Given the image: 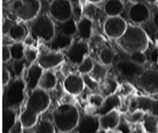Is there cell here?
<instances>
[{
    "mask_svg": "<svg viewBox=\"0 0 158 133\" xmlns=\"http://www.w3.org/2000/svg\"><path fill=\"white\" fill-rule=\"evenodd\" d=\"M12 58V53H11L10 46L3 45L2 46V62L6 63L10 61Z\"/></svg>",
    "mask_w": 158,
    "mask_h": 133,
    "instance_id": "cell-41",
    "label": "cell"
},
{
    "mask_svg": "<svg viewBox=\"0 0 158 133\" xmlns=\"http://www.w3.org/2000/svg\"><path fill=\"white\" fill-rule=\"evenodd\" d=\"M57 78L54 72L50 70H46L43 72L40 82L38 88L45 91H49L53 89L56 86Z\"/></svg>",
    "mask_w": 158,
    "mask_h": 133,
    "instance_id": "cell-23",
    "label": "cell"
},
{
    "mask_svg": "<svg viewBox=\"0 0 158 133\" xmlns=\"http://www.w3.org/2000/svg\"><path fill=\"white\" fill-rule=\"evenodd\" d=\"M102 0H90V2L94 3V4H96V3H99Z\"/></svg>",
    "mask_w": 158,
    "mask_h": 133,
    "instance_id": "cell-48",
    "label": "cell"
},
{
    "mask_svg": "<svg viewBox=\"0 0 158 133\" xmlns=\"http://www.w3.org/2000/svg\"><path fill=\"white\" fill-rule=\"evenodd\" d=\"M117 41L118 46L128 55L138 51L144 52L149 46L148 34L141 27L134 25H128L126 32Z\"/></svg>",
    "mask_w": 158,
    "mask_h": 133,
    "instance_id": "cell-2",
    "label": "cell"
},
{
    "mask_svg": "<svg viewBox=\"0 0 158 133\" xmlns=\"http://www.w3.org/2000/svg\"><path fill=\"white\" fill-rule=\"evenodd\" d=\"M116 73L127 83H134L143 72V66H140L128 59L119 60L114 65Z\"/></svg>",
    "mask_w": 158,
    "mask_h": 133,
    "instance_id": "cell-7",
    "label": "cell"
},
{
    "mask_svg": "<svg viewBox=\"0 0 158 133\" xmlns=\"http://www.w3.org/2000/svg\"><path fill=\"white\" fill-rule=\"evenodd\" d=\"M29 35L34 41H41L48 42L56 33L55 22L52 17L47 14H41L30 21Z\"/></svg>",
    "mask_w": 158,
    "mask_h": 133,
    "instance_id": "cell-4",
    "label": "cell"
},
{
    "mask_svg": "<svg viewBox=\"0 0 158 133\" xmlns=\"http://www.w3.org/2000/svg\"><path fill=\"white\" fill-rule=\"evenodd\" d=\"M77 38L89 41L93 36V21L89 17L83 16L77 22Z\"/></svg>",
    "mask_w": 158,
    "mask_h": 133,
    "instance_id": "cell-21",
    "label": "cell"
},
{
    "mask_svg": "<svg viewBox=\"0 0 158 133\" xmlns=\"http://www.w3.org/2000/svg\"><path fill=\"white\" fill-rule=\"evenodd\" d=\"M50 103L51 99L47 91L37 88L31 92L19 116L25 129H32L37 124L39 116L47 110Z\"/></svg>",
    "mask_w": 158,
    "mask_h": 133,
    "instance_id": "cell-1",
    "label": "cell"
},
{
    "mask_svg": "<svg viewBox=\"0 0 158 133\" xmlns=\"http://www.w3.org/2000/svg\"><path fill=\"white\" fill-rule=\"evenodd\" d=\"M66 52V56L72 64L78 66L83 60L89 55V45L87 41L75 38L68 48Z\"/></svg>",
    "mask_w": 158,
    "mask_h": 133,
    "instance_id": "cell-8",
    "label": "cell"
},
{
    "mask_svg": "<svg viewBox=\"0 0 158 133\" xmlns=\"http://www.w3.org/2000/svg\"><path fill=\"white\" fill-rule=\"evenodd\" d=\"M119 83H117V80L114 78L110 77H106L104 81L102 82L100 84V88H99V92H100L104 98L109 96V95H114L117 92L119 88Z\"/></svg>",
    "mask_w": 158,
    "mask_h": 133,
    "instance_id": "cell-24",
    "label": "cell"
},
{
    "mask_svg": "<svg viewBox=\"0 0 158 133\" xmlns=\"http://www.w3.org/2000/svg\"><path fill=\"white\" fill-rule=\"evenodd\" d=\"M114 133H123V132H120V131H118V130H116V131H115V132H114Z\"/></svg>",
    "mask_w": 158,
    "mask_h": 133,
    "instance_id": "cell-53",
    "label": "cell"
},
{
    "mask_svg": "<svg viewBox=\"0 0 158 133\" xmlns=\"http://www.w3.org/2000/svg\"><path fill=\"white\" fill-rule=\"evenodd\" d=\"M99 117H100V128L106 132L117 129L121 120L120 113L117 110H114L106 115Z\"/></svg>",
    "mask_w": 158,
    "mask_h": 133,
    "instance_id": "cell-20",
    "label": "cell"
},
{
    "mask_svg": "<svg viewBox=\"0 0 158 133\" xmlns=\"http://www.w3.org/2000/svg\"><path fill=\"white\" fill-rule=\"evenodd\" d=\"M49 12L56 22H65L73 16V4L70 0H52Z\"/></svg>",
    "mask_w": 158,
    "mask_h": 133,
    "instance_id": "cell-9",
    "label": "cell"
},
{
    "mask_svg": "<svg viewBox=\"0 0 158 133\" xmlns=\"http://www.w3.org/2000/svg\"><path fill=\"white\" fill-rule=\"evenodd\" d=\"M8 34L11 39L15 42H20L24 39L27 34L26 28L20 23H15L12 25L8 29Z\"/></svg>",
    "mask_w": 158,
    "mask_h": 133,
    "instance_id": "cell-28",
    "label": "cell"
},
{
    "mask_svg": "<svg viewBox=\"0 0 158 133\" xmlns=\"http://www.w3.org/2000/svg\"><path fill=\"white\" fill-rule=\"evenodd\" d=\"M40 9V0H15L9 5V10L24 22H30L38 16Z\"/></svg>",
    "mask_w": 158,
    "mask_h": 133,
    "instance_id": "cell-6",
    "label": "cell"
},
{
    "mask_svg": "<svg viewBox=\"0 0 158 133\" xmlns=\"http://www.w3.org/2000/svg\"><path fill=\"white\" fill-rule=\"evenodd\" d=\"M100 129V117L94 114H86L80 117L74 130L78 133H97Z\"/></svg>",
    "mask_w": 158,
    "mask_h": 133,
    "instance_id": "cell-13",
    "label": "cell"
},
{
    "mask_svg": "<svg viewBox=\"0 0 158 133\" xmlns=\"http://www.w3.org/2000/svg\"><path fill=\"white\" fill-rule=\"evenodd\" d=\"M142 121L143 129L147 132L158 133V116L146 113Z\"/></svg>",
    "mask_w": 158,
    "mask_h": 133,
    "instance_id": "cell-29",
    "label": "cell"
},
{
    "mask_svg": "<svg viewBox=\"0 0 158 133\" xmlns=\"http://www.w3.org/2000/svg\"><path fill=\"white\" fill-rule=\"evenodd\" d=\"M136 110H142L158 116V99L142 95L134 97L130 102L129 111L132 112Z\"/></svg>",
    "mask_w": 158,
    "mask_h": 133,
    "instance_id": "cell-12",
    "label": "cell"
},
{
    "mask_svg": "<svg viewBox=\"0 0 158 133\" xmlns=\"http://www.w3.org/2000/svg\"><path fill=\"white\" fill-rule=\"evenodd\" d=\"M99 59L100 63L105 65V66H110L114 63L117 57V52L112 48L108 46H103L101 48L98 53Z\"/></svg>",
    "mask_w": 158,
    "mask_h": 133,
    "instance_id": "cell-27",
    "label": "cell"
},
{
    "mask_svg": "<svg viewBox=\"0 0 158 133\" xmlns=\"http://www.w3.org/2000/svg\"><path fill=\"white\" fill-rule=\"evenodd\" d=\"M80 112L73 104L62 103L52 112V120L61 133H69L76 129L80 120Z\"/></svg>",
    "mask_w": 158,
    "mask_h": 133,
    "instance_id": "cell-3",
    "label": "cell"
},
{
    "mask_svg": "<svg viewBox=\"0 0 158 133\" xmlns=\"http://www.w3.org/2000/svg\"><path fill=\"white\" fill-rule=\"evenodd\" d=\"M82 76H83L86 89H89V91H93V92H98L100 84L99 82L94 79L89 74H84V75H82Z\"/></svg>",
    "mask_w": 158,
    "mask_h": 133,
    "instance_id": "cell-34",
    "label": "cell"
},
{
    "mask_svg": "<svg viewBox=\"0 0 158 133\" xmlns=\"http://www.w3.org/2000/svg\"><path fill=\"white\" fill-rule=\"evenodd\" d=\"M95 62L89 55L86 56L77 67V71L80 75L89 74L94 68Z\"/></svg>",
    "mask_w": 158,
    "mask_h": 133,
    "instance_id": "cell-32",
    "label": "cell"
},
{
    "mask_svg": "<svg viewBox=\"0 0 158 133\" xmlns=\"http://www.w3.org/2000/svg\"><path fill=\"white\" fill-rule=\"evenodd\" d=\"M105 98L101 95L98 93H93L88 97V102L90 106L94 107L95 109L100 108L103 105L104 102Z\"/></svg>",
    "mask_w": 158,
    "mask_h": 133,
    "instance_id": "cell-38",
    "label": "cell"
},
{
    "mask_svg": "<svg viewBox=\"0 0 158 133\" xmlns=\"http://www.w3.org/2000/svg\"><path fill=\"white\" fill-rule=\"evenodd\" d=\"M73 37L56 32L53 38L46 43V46L50 51L60 52L66 50L73 42Z\"/></svg>",
    "mask_w": 158,
    "mask_h": 133,
    "instance_id": "cell-18",
    "label": "cell"
},
{
    "mask_svg": "<svg viewBox=\"0 0 158 133\" xmlns=\"http://www.w3.org/2000/svg\"><path fill=\"white\" fill-rule=\"evenodd\" d=\"M128 24L121 16L108 17L103 24V31L106 36L112 39H118L124 34Z\"/></svg>",
    "mask_w": 158,
    "mask_h": 133,
    "instance_id": "cell-11",
    "label": "cell"
},
{
    "mask_svg": "<svg viewBox=\"0 0 158 133\" xmlns=\"http://www.w3.org/2000/svg\"><path fill=\"white\" fill-rule=\"evenodd\" d=\"M27 66H29V63H28L26 58H23L21 60H14L12 69H13L15 76L19 77L23 74V72H24V69H26Z\"/></svg>",
    "mask_w": 158,
    "mask_h": 133,
    "instance_id": "cell-36",
    "label": "cell"
},
{
    "mask_svg": "<svg viewBox=\"0 0 158 133\" xmlns=\"http://www.w3.org/2000/svg\"><path fill=\"white\" fill-rule=\"evenodd\" d=\"M153 24L154 26L158 30V9L154 12V16H153Z\"/></svg>",
    "mask_w": 158,
    "mask_h": 133,
    "instance_id": "cell-46",
    "label": "cell"
},
{
    "mask_svg": "<svg viewBox=\"0 0 158 133\" xmlns=\"http://www.w3.org/2000/svg\"><path fill=\"white\" fill-rule=\"evenodd\" d=\"M146 112L142 110H136L134 112H131L129 115L125 116V119L130 124H136L141 120H143Z\"/></svg>",
    "mask_w": 158,
    "mask_h": 133,
    "instance_id": "cell-35",
    "label": "cell"
},
{
    "mask_svg": "<svg viewBox=\"0 0 158 133\" xmlns=\"http://www.w3.org/2000/svg\"><path fill=\"white\" fill-rule=\"evenodd\" d=\"M12 58L13 60H21L25 58L26 51L23 44L20 42H16L10 46Z\"/></svg>",
    "mask_w": 158,
    "mask_h": 133,
    "instance_id": "cell-33",
    "label": "cell"
},
{
    "mask_svg": "<svg viewBox=\"0 0 158 133\" xmlns=\"http://www.w3.org/2000/svg\"><path fill=\"white\" fill-rule=\"evenodd\" d=\"M69 133H78L77 132V131H75V130H73L72 132H69Z\"/></svg>",
    "mask_w": 158,
    "mask_h": 133,
    "instance_id": "cell-54",
    "label": "cell"
},
{
    "mask_svg": "<svg viewBox=\"0 0 158 133\" xmlns=\"http://www.w3.org/2000/svg\"><path fill=\"white\" fill-rule=\"evenodd\" d=\"M77 1H78L79 4L80 5V6H81L83 9L86 7V6L89 5V3L90 2V0H77Z\"/></svg>",
    "mask_w": 158,
    "mask_h": 133,
    "instance_id": "cell-47",
    "label": "cell"
},
{
    "mask_svg": "<svg viewBox=\"0 0 158 133\" xmlns=\"http://www.w3.org/2000/svg\"><path fill=\"white\" fill-rule=\"evenodd\" d=\"M63 89L68 94L74 96L80 95L86 89L82 75L69 74L63 81Z\"/></svg>",
    "mask_w": 158,
    "mask_h": 133,
    "instance_id": "cell-15",
    "label": "cell"
},
{
    "mask_svg": "<svg viewBox=\"0 0 158 133\" xmlns=\"http://www.w3.org/2000/svg\"><path fill=\"white\" fill-rule=\"evenodd\" d=\"M146 1L149 3H155L157 0H146Z\"/></svg>",
    "mask_w": 158,
    "mask_h": 133,
    "instance_id": "cell-49",
    "label": "cell"
},
{
    "mask_svg": "<svg viewBox=\"0 0 158 133\" xmlns=\"http://www.w3.org/2000/svg\"><path fill=\"white\" fill-rule=\"evenodd\" d=\"M55 125L47 119H43L34 127V133H55Z\"/></svg>",
    "mask_w": 158,
    "mask_h": 133,
    "instance_id": "cell-31",
    "label": "cell"
},
{
    "mask_svg": "<svg viewBox=\"0 0 158 133\" xmlns=\"http://www.w3.org/2000/svg\"><path fill=\"white\" fill-rule=\"evenodd\" d=\"M123 9L124 5L121 0H107L103 6V11L108 17L118 16Z\"/></svg>",
    "mask_w": 158,
    "mask_h": 133,
    "instance_id": "cell-26",
    "label": "cell"
},
{
    "mask_svg": "<svg viewBox=\"0 0 158 133\" xmlns=\"http://www.w3.org/2000/svg\"><path fill=\"white\" fill-rule=\"evenodd\" d=\"M127 1H130V2H139L140 1V0H127Z\"/></svg>",
    "mask_w": 158,
    "mask_h": 133,
    "instance_id": "cell-51",
    "label": "cell"
},
{
    "mask_svg": "<svg viewBox=\"0 0 158 133\" xmlns=\"http://www.w3.org/2000/svg\"><path fill=\"white\" fill-rule=\"evenodd\" d=\"M24 129L25 128L24 126H23V123H22L21 120L19 118L18 119H17L16 123H15V125L13 126V127L11 129L9 133H23Z\"/></svg>",
    "mask_w": 158,
    "mask_h": 133,
    "instance_id": "cell-43",
    "label": "cell"
},
{
    "mask_svg": "<svg viewBox=\"0 0 158 133\" xmlns=\"http://www.w3.org/2000/svg\"><path fill=\"white\" fill-rule=\"evenodd\" d=\"M151 58L153 62H156L158 60V49L157 48L154 49V50L151 52Z\"/></svg>",
    "mask_w": 158,
    "mask_h": 133,
    "instance_id": "cell-45",
    "label": "cell"
},
{
    "mask_svg": "<svg viewBox=\"0 0 158 133\" xmlns=\"http://www.w3.org/2000/svg\"><path fill=\"white\" fill-rule=\"evenodd\" d=\"M9 1H11V0H2V2H9Z\"/></svg>",
    "mask_w": 158,
    "mask_h": 133,
    "instance_id": "cell-52",
    "label": "cell"
},
{
    "mask_svg": "<svg viewBox=\"0 0 158 133\" xmlns=\"http://www.w3.org/2000/svg\"><path fill=\"white\" fill-rule=\"evenodd\" d=\"M120 107H121V99L120 95L117 94H114L105 98L103 105L100 108L95 109L94 115L101 116L114 110H117Z\"/></svg>",
    "mask_w": 158,
    "mask_h": 133,
    "instance_id": "cell-19",
    "label": "cell"
},
{
    "mask_svg": "<svg viewBox=\"0 0 158 133\" xmlns=\"http://www.w3.org/2000/svg\"><path fill=\"white\" fill-rule=\"evenodd\" d=\"M56 32L73 37L77 32V22L72 17L65 22H56Z\"/></svg>",
    "mask_w": 158,
    "mask_h": 133,
    "instance_id": "cell-22",
    "label": "cell"
},
{
    "mask_svg": "<svg viewBox=\"0 0 158 133\" xmlns=\"http://www.w3.org/2000/svg\"><path fill=\"white\" fill-rule=\"evenodd\" d=\"M5 87L6 88L3 91L2 108L12 109L16 111L24 102L26 83L19 77Z\"/></svg>",
    "mask_w": 158,
    "mask_h": 133,
    "instance_id": "cell-5",
    "label": "cell"
},
{
    "mask_svg": "<svg viewBox=\"0 0 158 133\" xmlns=\"http://www.w3.org/2000/svg\"><path fill=\"white\" fill-rule=\"evenodd\" d=\"M130 123H128L126 121V119H124V122L122 123L121 120H120V123L119 124L118 127L117 128V130L120 131V132L123 133H131V129L129 127Z\"/></svg>",
    "mask_w": 158,
    "mask_h": 133,
    "instance_id": "cell-44",
    "label": "cell"
},
{
    "mask_svg": "<svg viewBox=\"0 0 158 133\" xmlns=\"http://www.w3.org/2000/svg\"><path fill=\"white\" fill-rule=\"evenodd\" d=\"M137 86L149 95L158 94V70L146 69L143 70L136 81Z\"/></svg>",
    "mask_w": 158,
    "mask_h": 133,
    "instance_id": "cell-10",
    "label": "cell"
},
{
    "mask_svg": "<svg viewBox=\"0 0 158 133\" xmlns=\"http://www.w3.org/2000/svg\"><path fill=\"white\" fill-rule=\"evenodd\" d=\"M64 61L63 54L60 52L49 51L40 54L37 58V63L44 70H49L60 66Z\"/></svg>",
    "mask_w": 158,
    "mask_h": 133,
    "instance_id": "cell-16",
    "label": "cell"
},
{
    "mask_svg": "<svg viewBox=\"0 0 158 133\" xmlns=\"http://www.w3.org/2000/svg\"><path fill=\"white\" fill-rule=\"evenodd\" d=\"M16 111L12 109H2V133H9L17 121Z\"/></svg>",
    "mask_w": 158,
    "mask_h": 133,
    "instance_id": "cell-25",
    "label": "cell"
},
{
    "mask_svg": "<svg viewBox=\"0 0 158 133\" xmlns=\"http://www.w3.org/2000/svg\"><path fill=\"white\" fill-rule=\"evenodd\" d=\"M25 58L27 60L28 63H29V66H30L31 65L33 64V62L35 59H37L38 56H37V52L36 51L33 50V49H29L27 52H26V55H25Z\"/></svg>",
    "mask_w": 158,
    "mask_h": 133,
    "instance_id": "cell-40",
    "label": "cell"
},
{
    "mask_svg": "<svg viewBox=\"0 0 158 133\" xmlns=\"http://www.w3.org/2000/svg\"><path fill=\"white\" fill-rule=\"evenodd\" d=\"M11 75L9 71L5 66H2V86L3 87L8 86L10 83Z\"/></svg>",
    "mask_w": 158,
    "mask_h": 133,
    "instance_id": "cell-42",
    "label": "cell"
},
{
    "mask_svg": "<svg viewBox=\"0 0 158 133\" xmlns=\"http://www.w3.org/2000/svg\"><path fill=\"white\" fill-rule=\"evenodd\" d=\"M129 59L136 64L143 66L148 60V57L144 52L138 51V52H133L131 55H129Z\"/></svg>",
    "mask_w": 158,
    "mask_h": 133,
    "instance_id": "cell-37",
    "label": "cell"
},
{
    "mask_svg": "<svg viewBox=\"0 0 158 133\" xmlns=\"http://www.w3.org/2000/svg\"><path fill=\"white\" fill-rule=\"evenodd\" d=\"M117 92H118V94H117L118 95L127 97L131 95L134 92V88L131 83L127 82V83H123L121 86H119Z\"/></svg>",
    "mask_w": 158,
    "mask_h": 133,
    "instance_id": "cell-39",
    "label": "cell"
},
{
    "mask_svg": "<svg viewBox=\"0 0 158 133\" xmlns=\"http://www.w3.org/2000/svg\"><path fill=\"white\" fill-rule=\"evenodd\" d=\"M151 16V12L146 4L141 2H134L128 10V17L134 24H142L148 21Z\"/></svg>",
    "mask_w": 158,
    "mask_h": 133,
    "instance_id": "cell-14",
    "label": "cell"
},
{
    "mask_svg": "<svg viewBox=\"0 0 158 133\" xmlns=\"http://www.w3.org/2000/svg\"><path fill=\"white\" fill-rule=\"evenodd\" d=\"M43 72L44 69L40 67L38 63H33L29 66L24 79L27 90L32 92L38 88L39 82Z\"/></svg>",
    "mask_w": 158,
    "mask_h": 133,
    "instance_id": "cell-17",
    "label": "cell"
},
{
    "mask_svg": "<svg viewBox=\"0 0 158 133\" xmlns=\"http://www.w3.org/2000/svg\"><path fill=\"white\" fill-rule=\"evenodd\" d=\"M108 71H109V66H105V65L102 64V63L100 64L98 62H95L94 69L89 73V75L94 79H96L97 82L101 83L107 77Z\"/></svg>",
    "mask_w": 158,
    "mask_h": 133,
    "instance_id": "cell-30",
    "label": "cell"
},
{
    "mask_svg": "<svg viewBox=\"0 0 158 133\" xmlns=\"http://www.w3.org/2000/svg\"><path fill=\"white\" fill-rule=\"evenodd\" d=\"M97 133H107V132L105 130H103V129H100V130L99 131V132H97Z\"/></svg>",
    "mask_w": 158,
    "mask_h": 133,
    "instance_id": "cell-50",
    "label": "cell"
}]
</instances>
